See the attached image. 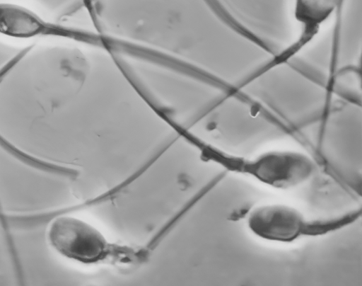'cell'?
<instances>
[{
  "instance_id": "4",
  "label": "cell",
  "mask_w": 362,
  "mask_h": 286,
  "mask_svg": "<svg viewBox=\"0 0 362 286\" xmlns=\"http://www.w3.org/2000/svg\"><path fill=\"white\" fill-rule=\"evenodd\" d=\"M249 226L261 238L291 241L306 227L303 216L296 210L282 205L264 206L250 215Z\"/></svg>"
},
{
  "instance_id": "1",
  "label": "cell",
  "mask_w": 362,
  "mask_h": 286,
  "mask_svg": "<svg viewBox=\"0 0 362 286\" xmlns=\"http://www.w3.org/2000/svg\"><path fill=\"white\" fill-rule=\"evenodd\" d=\"M47 239L60 256L83 264L105 260L110 249L109 243L97 229L70 215H60L51 222Z\"/></svg>"
},
{
  "instance_id": "3",
  "label": "cell",
  "mask_w": 362,
  "mask_h": 286,
  "mask_svg": "<svg viewBox=\"0 0 362 286\" xmlns=\"http://www.w3.org/2000/svg\"><path fill=\"white\" fill-rule=\"evenodd\" d=\"M344 3V0H294L293 16L300 31L296 41L283 50L285 55L291 59L310 45Z\"/></svg>"
},
{
  "instance_id": "2",
  "label": "cell",
  "mask_w": 362,
  "mask_h": 286,
  "mask_svg": "<svg viewBox=\"0 0 362 286\" xmlns=\"http://www.w3.org/2000/svg\"><path fill=\"white\" fill-rule=\"evenodd\" d=\"M250 173L276 188H288L306 181L313 171L310 159L291 151H273L249 165Z\"/></svg>"
}]
</instances>
